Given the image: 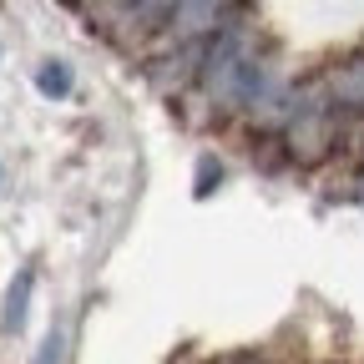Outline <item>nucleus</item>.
<instances>
[{
  "label": "nucleus",
  "mask_w": 364,
  "mask_h": 364,
  "mask_svg": "<svg viewBox=\"0 0 364 364\" xmlns=\"http://www.w3.org/2000/svg\"><path fill=\"white\" fill-rule=\"evenodd\" d=\"M213 182H223V167H218L213 157H203V162H198V198L213 193Z\"/></svg>",
  "instance_id": "0eeeda50"
},
{
  "label": "nucleus",
  "mask_w": 364,
  "mask_h": 364,
  "mask_svg": "<svg viewBox=\"0 0 364 364\" xmlns=\"http://www.w3.org/2000/svg\"><path fill=\"white\" fill-rule=\"evenodd\" d=\"M329 97H334V107H354V112H364V51L349 56V61L334 71Z\"/></svg>",
  "instance_id": "f03ea898"
},
{
  "label": "nucleus",
  "mask_w": 364,
  "mask_h": 364,
  "mask_svg": "<svg viewBox=\"0 0 364 364\" xmlns=\"http://www.w3.org/2000/svg\"><path fill=\"white\" fill-rule=\"evenodd\" d=\"M31 289H36V268H21V273H16V284H11V294H6V329H11V334H21V329H26Z\"/></svg>",
  "instance_id": "20e7f679"
},
{
  "label": "nucleus",
  "mask_w": 364,
  "mask_h": 364,
  "mask_svg": "<svg viewBox=\"0 0 364 364\" xmlns=\"http://www.w3.org/2000/svg\"><path fill=\"white\" fill-rule=\"evenodd\" d=\"M36 364H66V334H61V329H51V339L41 344Z\"/></svg>",
  "instance_id": "423d86ee"
},
{
  "label": "nucleus",
  "mask_w": 364,
  "mask_h": 364,
  "mask_svg": "<svg viewBox=\"0 0 364 364\" xmlns=\"http://www.w3.org/2000/svg\"><path fill=\"white\" fill-rule=\"evenodd\" d=\"M354 198H359V203H364V172H359V177H354Z\"/></svg>",
  "instance_id": "6e6552de"
},
{
  "label": "nucleus",
  "mask_w": 364,
  "mask_h": 364,
  "mask_svg": "<svg viewBox=\"0 0 364 364\" xmlns=\"http://www.w3.org/2000/svg\"><path fill=\"white\" fill-rule=\"evenodd\" d=\"M172 31L177 36H203V31H223L218 21H233L228 6H172Z\"/></svg>",
  "instance_id": "7ed1b4c3"
},
{
  "label": "nucleus",
  "mask_w": 364,
  "mask_h": 364,
  "mask_svg": "<svg viewBox=\"0 0 364 364\" xmlns=\"http://www.w3.org/2000/svg\"><path fill=\"white\" fill-rule=\"evenodd\" d=\"M36 86H41V97H66L71 91V66L66 61H46L36 71Z\"/></svg>",
  "instance_id": "39448f33"
},
{
  "label": "nucleus",
  "mask_w": 364,
  "mask_h": 364,
  "mask_svg": "<svg viewBox=\"0 0 364 364\" xmlns=\"http://www.w3.org/2000/svg\"><path fill=\"white\" fill-rule=\"evenodd\" d=\"M284 136H289V147H294L299 162H318V157L334 147V107H329V102H304V97H299V112L289 117Z\"/></svg>",
  "instance_id": "f257e3e1"
}]
</instances>
